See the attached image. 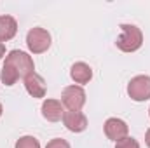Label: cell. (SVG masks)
<instances>
[{
    "label": "cell",
    "mask_w": 150,
    "mask_h": 148,
    "mask_svg": "<svg viewBox=\"0 0 150 148\" xmlns=\"http://www.w3.org/2000/svg\"><path fill=\"white\" fill-rule=\"evenodd\" d=\"M32 73H35V65L32 56L19 49H14L5 56L0 78L5 85H14L19 78H26Z\"/></svg>",
    "instance_id": "1"
},
{
    "label": "cell",
    "mask_w": 150,
    "mask_h": 148,
    "mask_svg": "<svg viewBox=\"0 0 150 148\" xmlns=\"http://www.w3.org/2000/svg\"><path fill=\"white\" fill-rule=\"evenodd\" d=\"M143 44V33L134 25H120V35L115 40V45L122 52H134Z\"/></svg>",
    "instance_id": "2"
},
{
    "label": "cell",
    "mask_w": 150,
    "mask_h": 148,
    "mask_svg": "<svg viewBox=\"0 0 150 148\" xmlns=\"http://www.w3.org/2000/svg\"><path fill=\"white\" fill-rule=\"evenodd\" d=\"M26 45L30 49V52L33 54H42L51 47V33L44 28H32L26 33Z\"/></svg>",
    "instance_id": "3"
},
{
    "label": "cell",
    "mask_w": 150,
    "mask_h": 148,
    "mask_svg": "<svg viewBox=\"0 0 150 148\" xmlns=\"http://www.w3.org/2000/svg\"><path fill=\"white\" fill-rule=\"evenodd\" d=\"M127 94L133 101H147L150 99V77L136 75L127 84Z\"/></svg>",
    "instance_id": "4"
},
{
    "label": "cell",
    "mask_w": 150,
    "mask_h": 148,
    "mask_svg": "<svg viewBox=\"0 0 150 148\" xmlns=\"http://www.w3.org/2000/svg\"><path fill=\"white\" fill-rule=\"evenodd\" d=\"M61 103L70 111H80L86 105V91L80 85H68L61 92Z\"/></svg>",
    "instance_id": "5"
},
{
    "label": "cell",
    "mask_w": 150,
    "mask_h": 148,
    "mask_svg": "<svg viewBox=\"0 0 150 148\" xmlns=\"http://www.w3.org/2000/svg\"><path fill=\"white\" fill-rule=\"evenodd\" d=\"M103 129H105V136H107L108 140L115 141V143L120 141V140H124V138L127 136V132H129L127 124H126L122 118H117V117L108 118V120L105 122Z\"/></svg>",
    "instance_id": "6"
},
{
    "label": "cell",
    "mask_w": 150,
    "mask_h": 148,
    "mask_svg": "<svg viewBox=\"0 0 150 148\" xmlns=\"http://www.w3.org/2000/svg\"><path fill=\"white\" fill-rule=\"evenodd\" d=\"M63 124L70 132H82L87 129V117L82 111H65Z\"/></svg>",
    "instance_id": "7"
},
{
    "label": "cell",
    "mask_w": 150,
    "mask_h": 148,
    "mask_svg": "<svg viewBox=\"0 0 150 148\" xmlns=\"http://www.w3.org/2000/svg\"><path fill=\"white\" fill-rule=\"evenodd\" d=\"M42 117L49 122H58V120H63V115H65V110H63V103L59 99H44L42 103Z\"/></svg>",
    "instance_id": "8"
},
{
    "label": "cell",
    "mask_w": 150,
    "mask_h": 148,
    "mask_svg": "<svg viewBox=\"0 0 150 148\" xmlns=\"http://www.w3.org/2000/svg\"><path fill=\"white\" fill-rule=\"evenodd\" d=\"M25 89L32 98H44L45 92H47L45 80L38 73H32L25 78Z\"/></svg>",
    "instance_id": "9"
},
{
    "label": "cell",
    "mask_w": 150,
    "mask_h": 148,
    "mask_svg": "<svg viewBox=\"0 0 150 148\" xmlns=\"http://www.w3.org/2000/svg\"><path fill=\"white\" fill-rule=\"evenodd\" d=\"M18 33V21L12 16H0V42H9Z\"/></svg>",
    "instance_id": "10"
},
{
    "label": "cell",
    "mask_w": 150,
    "mask_h": 148,
    "mask_svg": "<svg viewBox=\"0 0 150 148\" xmlns=\"http://www.w3.org/2000/svg\"><path fill=\"white\" fill-rule=\"evenodd\" d=\"M70 77H72V80L75 84H87L93 78V70L87 63L79 61L70 68Z\"/></svg>",
    "instance_id": "11"
},
{
    "label": "cell",
    "mask_w": 150,
    "mask_h": 148,
    "mask_svg": "<svg viewBox=\"0 0 150 148\" xmlns=\"http://www.w3.org/2000/svg\"><path fill=\"white\" fill-rule=\"evenodd\" d=\"M14 148H40V143H38L37 138L33 136H23L16 141V147Z\"/></svg>",
    "instance_id": "12"
},
{
    "label": "cell",
    "mask_w": 150,
    "mask_h": 148,
    "mask_svg": "<svg viewBox=\"0 0 150 148\" xmlns=\"http://www.w3.org/2000/svg\"><path fill=\"white\" fill-rule=\"evenodd\" d=\"M115 148H140V143H138L134 138L126 136L124 140H120V141L115 143Z\"/></svg>",
    "instance_id": "13"
},
{
    "label": "cell",
    "mask_w": 150,
    "mask_h": 148,
    "mask_svg": "<svg viewBox=\"0 0 150 148\" xmlns=\"http://www.w3.org/2000/svg\"><path fill=\"white\" fill-rule=\"evenodd\" d=\"M45 148H70V143L67 141V140H61V138H54V140H51Z\"/></svg>",
    "instance_id": "14"
},
{
    "label": "cell",
    "mask_w": 150,
    "mask_h": 148,
    "mask_svg": "<svg viewBox=\"0 0 150 148\" xmlns=\"http://www.w3.org/2000/svg\"><path fill=\"white\" fill-rule=\"evenodd\" d=\"M145 141H147V147L150 148V127L147 129V132H145Z\"/></svg>",
    "instance_id": "15"
},
{
    "label": "cell",
    "mask_w": 150,
    "mask_h": 148,
    "mask_svg": "<svg viewBox=\"0 0 150 148\" xmlns=\"http://www.w3.org/2000/svg\"><path fill=\"white\" fill-rule=\"evenodd\" d=\"M4 56H5V45H4V44L0 42V59H2Z\"/></svg>",
    "instance_id": "16"
},
{
    "label": "cell",
    "mask_w": 150,
    "mask_h": 148,
    "mask_svg": "<svg viewBox=\"0 0 150 148\" xmlns=\"http://www.w3.org/2000/svg\"><path fill=\"white\" fill-rule=\"evenodd\" d=\"M2 111H4V108H2V103H0V117H2Z\"/></svg>",
    "instance_id": "17"
},
{
    "label": "cell",
    "mask_w": 150,
    "mask_h": 148,
    "mask_svg": "<svg viewBox=\"0 0 150 148\" xmlns=\"http://www.w3.org/2000/svg\"><path fill=\"white\" fill-rule=\"evenodd\" d=\"M149 115H150V108H149Z\"/></svg>",
    "instance_id": "18"
}]
</instances>
